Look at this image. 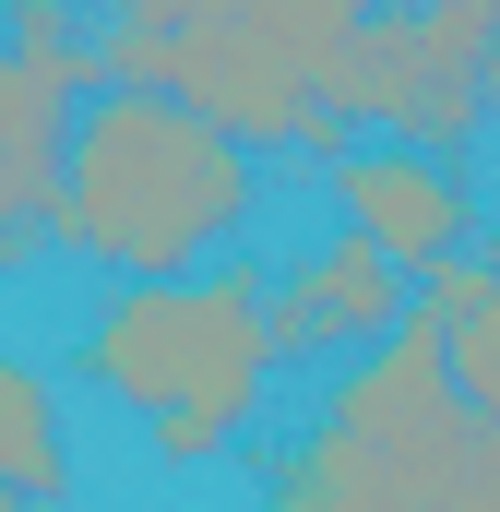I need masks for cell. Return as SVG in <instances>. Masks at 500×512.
<instances>
[{
	"label": "cell",
	"mask_w": 500,
	"mask_h": 512,
	"mask_svg": "<svg viewBox=\"0 0 500 512\" xmlns=\"http://www.w3.org/2000/svg\"><path fill=\"white\" fill-rule=\"evenodd\" d=\"M322 191H334V227L370 239L393 274H441V262L477 251V191H465L453 155H417V143H346V155L322 167Z\"/></svg>",
	"instance_id": "cell-6"
},
{
	"label": "cell",
	"mask_w": 500,
	"mask_h": 512,
	"mask_svg": "<svg viewBox=\"0 0 500 512\" xmlns=\"http://www.w3.org/2000/svg\"><path fill=\"white\" fill-rule=\"evenodd\" d=\"M370 12L346 0H167V84L191 120H215L250 155H346V60Z\"/></svg>",
	"instance_id": "cell-3"
},
{
	"label": "cell",
	"mask_w": 500,
	"mask_h": 512,
	"mask_svg": "<svg viewBox=\"0 0 500 512\" xmlns=\"http://www.w3.org/2000/svg\"><path fill=\"white\" fill-rule=\"evenodd\" d=\"M453 393L500 429V298L477 310V322H453Z\"/></svg>",
	"instance_id": "cell-10"
},
{
	"label": "cell",
	"mask_w": 500,
	"mask_h": 512,
	"mask_svg": "<svg viewBox=\"0 0 500 512\" xmlns=\"http://www.w3.org/2000/svg\"><path fill=\"white\" fill-rule=\"evenodd\" d=\"M262 512H429V501L381 477L370 453H346L334 429H298L286 453H262Z\"/></svg>",
	"instance_id": "cell-8"
},
{
	"label": "cell",
	"mask_w": 500,
	"mask_h": 512,
	"mask_svg": "<svg viewBox=\"0 0 500 512\" xmlns=\"http://www.w3.org/2000/svg\"><path fill=\"white\" fill-rule=\"evenodd\" d=\"M0 489L12 501H72V429H60V393L48 370H24V358H0Z\"/></svg>",
	"instance_id": "cell-9"
},
{
	"label": "cell",
	"mask_w": 500,
	"mask_h": 512,
	"mask_svg": "<svg viewBox=\"0 0 500 512\" xmlns=\"http://www.w3.org/2000/svg\"><path fill=\"white\" fill-rule=\"evenodd\" d=\"M310 429H334L346 453H370L381 477H405L429 512H453L465 465H477V405L453 393V334L429 310H405L393 346H370V358L334 370V393H322Z\"/></svg>",
	"instance_id": "cell-4"
},
{
	"label": "cell",
	"mask_w": 500,
	"mask_h": 512,
	"mask_svg": "<svg viewBox=\"0 0 500 512\" xmlns=\"http://www.w3.org/2000/svg\"><path fill=\"white\" fill-rule=\"evenodd\" d=\"M262 215V155L191 120L179 96H96L72 131V191H60V251L120 274V286H191L227 239Z\"/></svg>",
	"instance_id": "cell-1"
},
{
	"label": "cell",
	"mask_w": 500,
	"mask_h": 512,
	"mask_svg": "<svg viewBox=\"0 0 500 512\" xmlns=\"http://www.w3.org/2000/svg\"><path fill=\"white\" fill-rule=\"evenodd\" d=\"M0 512H48V501H12V489H0Z\"/></svg>",
	"instance_id": "cell-14"
},
{
	"label": "cell",
	"mask_w": 500,
	"mask_h": 512,
	"mask_svg": "<svg viewBox=\"0 0 500 512\" xmlns=\"http://www.w3.org/2000/svg\"><path fill=\"white\" fill-rule=\"evenodd\" d=\"M274 286L250 262H215L191 286H108L84 310L72 370L120 405L167 465H215L227 441H250V417L274 405Z\"/></svg>",
	"instance_id": "cell-2"
},
{
	"label": "cell",
	"mask_w": 500,
	"mask_h": 512,
	"mask_svg": "<svg viewBox=\"0 0 500 512\" xmlns=\"http://www.w3.org/2000/svg\"><path fill=\"white\" fill-rule=\"evenodd\" d=\"M405 310H417V286L370 251V239H310V251L274 274V334L298 346V358H370L405 334Z\"/></svg>",
	"instance_id": "cell-7"
},
{
	"label": "cell",
	"mask_w": 500,
	"mask_h": 512,
	"mask_svg": "<svg viewBox=\"0 0 500 512\" xmlns=\"http://www.w3.org/2000/svg\"><path fill=\"white\" fill-rule=\"evenodd\" d=\"M489 48H500V0H441V12H370L358 60H346V120H381V143L453 155L489 120Z\"/></svg>",
	"instance_id": "cell-5"
},
{
	"label": "cell",
	"mask_w": 500,
	"mask_h": 512,
	"mask_svg": "<svg viewBox=\"0 0 500 512\" xmlns=\"http://www.w3.org/2000/svg\"><path fill=\"white\" fill-rule=\"evenodd\" d=\"M0 120H12V24H0Z\"/></svg>",
	"instance_id": "cell-12"
},
{
	"label": "cell",
	"mask_w": 500,
	"mask_h": 512,
	"mask_svg": "<svg viewBox=\"0 0 500 512\" xmlns=\"http://www.w3.org/2000/svg\"><path fill=\"white\" fill-rule=\"evenodd\" d=\"M477 84H489V120H500V48H489V72H477Z\"/></svg>",
	"instance_id": "cell-13"
},
{
	"label": "cell",
	"mask_w": 500,
	"mask_h": 512,
	"mask_svg": "<svg viewBox=\"0 0 500 512\" xmlns=\"http://www.w3.org/2000/svg\"><path fill=\"white\" fill-rule=\"evenodd\" d=\"M453 512H500V429H489V417H477V465H465Z\"/></svg>",
	"instance_id": "cell-11"
}]
</instances>
